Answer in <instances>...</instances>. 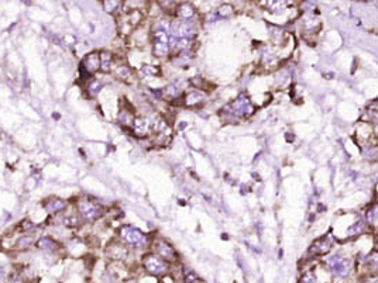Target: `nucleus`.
I'll return each instance as SVG.
<instances>
[{
  "instance_id": "obj_1",
  "label": "nucleus",
  "mask_w": 378,
  "mask_h": 283,
  "mask_svg": "<svg viewBox=\"0 0 378 283\" xmlns=\"http://www.w3.org/2000/svg\"><path fill=\"white\" fill-rule=\"evenodd\" d=\"M221 119L224 121H240L249 120L256 113V105L246 93L239 95L235 100H232L228 106L221 109Z\"/></svg>"
},
{
  "instance_id": "obj_2",
  "label": "nucleus",
  "mask_w": 378,
  "mask_h": 283,
  "mask_svg": "<svg viewBox=\"0 0 378 283\" xmlns=\"http://www.w3.org/2000/svg\"><path fill=\"white\" fill-rule=\"evenodd\" d=\"M322 263L328 269V272L333 279H347L356 269L354 261L350 256L343 254L326 255V258Z\"/></svg>"
},
{
  "instance_id": "obj_3",
  "label": "nucleus",
  "mask_w": 378,
  "mask_h": 283,
  "mask_svg": "<svg viewBox=\"0 0 378 283\" xmlns=\"http://www.w3.org/2000/svg\"><path fill=\"white\" fill-rule=\"evenodd\" d=\"M119 240L129 248V249H143V248L151 247L153 238L148 234L143 233L137 227L130 224H123L119 228Z\"/></svg>"
},
{
  "instance_id": "obj_4",
  "label": "nucleus",
  "mask_w": 378,
  "mask_h": 283,
  "mask_svg": "<svg viewBox=\"0 0 378 283\" xmlns=\"http://www.w3.org/2000/svg\"><path fill=\"white\" fill-rule=\"evenodd\" d=\"M153 54L157 58H167L171 55V34L170 30L154 27L150 37Z\"/></svg>"
},
{
  "instance_id": "obj_5",
  "label": "nucleus",
  "mask_w": 378,
  "mask_h": 283,
  "mask_svg": "<svg viewBox=\"0 0 378 283\" xmlns=\"http://www.w3.org/2000/svg\"><path fill=\"white\" fill-rule=\"evenodd\" d=\"M77 209L84 223H93L105 214V209L99 205V202L91 198H79L77 200Z\"/></svg>"
},
{
  "instance_id": "obj_6",
  "label": "nucleus",
  "mask_w": 378,
  "mask_h": 283,
  "mask_svg": "<svg viewBox=\"0 0 378 283\" xmlns=\"http://www.w3.org/2000/svg\"><path fill=\"white\" fill-rule=\"evenodd\" d=\"M141 263H143L144 270L151 276H165L170 270V263H167L163 258H160L154 252L143 255Z\"/></svg>"
},
{
  "instance_id": "obj_7",
  "label": "nucleus",
  "mask_w": 378,
  "mask_h": 283,
  "mask_svg": "<svg viewBox=\"0 0 378 283\" xmlns=\"http://www.w3.org/2000/svg\"><path fill=\"white\" fill-rule=\"evenodd\" d=\"M299 29L302 36L305 40L314 38L322 29V23L319 20V17L316 13H314V10L311 12H305L304 15L299 17Z\"/></svg>"
},
{
  "instance_id": "obj_8",
  "label": "nucleus",
  "mask_w": 378,
  "mask_h": 283,
  "mask_svg": "<svg viewBox=\"0 0 378 283\" xmlns=\"http://www.w3.org/2000/svg\"><path fill=\"white\" fill-rule=\"evenodd\" d=\"M336 238H335V234L328 233L326 235H322L319 237L318 240H315L312 242V245L309 247V251H308V254L311 255V258H323V256H326L329 255V252L333 249L336 244Z\"/></svg>"
},
{
  "instance_id": "obj_9",
  "label": "nucleus",
  "mask_w": 378,
  "mask_h": 283,
  "mask_svg": "<svg viewBox=\"0 0 378 283\" xmlns=\"http://www.w3.org/2000/svg\"><path fill=\"white\" fill-rule=\"evenodd\" d=\"M361 261L358 262L357 270H360V273L365 277H378V249H371L370 252L365 255H360Z\"/></svg>"
},
{
  "instance_id": "obj_10",
  "label": "nucleus",
  "mask_w": 378,
  "mask_h": 283,
  "mask_svg": "<svg viewBox=\"0 0 378 283\" xmlns=\"http://www.w3.org/2000/svg\"><path fill=\"white\" fill-rule=\"evenodd\" d=\"M151 247H153V252L157 254L160 258H163L167 263L171 265V263H178L179 262V255L177 249L163 238L153 241Z\"/></svg>"
},
{
  "instance_id": "obj_11",
  "label": "nucleus",
  "mask_w": 378,
  "mask_h": 283,
  "mask_svg": "<svg viewBox=\"0 0 378 283\" xmlns=\"http://www.w3.org/2000/svg\"><path fill=\"white\" fill-rule=\"evenodd\" d=\"M81 72L82 76H88L91 78L93 75H96L98 72H100V54L98 51L89 52L81 62Z\"/></svg>"
},
{
  "instance_id": "obj_12",
  "label": "nucleus",
  "mask_w": 378,
  "mask_h": 283,
  "mask_svg": "<svg viewBox=\"0 0 378 283\" xmlns=\"http://www.w3.org/2000/svg\"><path fill=\"white\" fill-rule=\"evenodd\" d=\"M206 98L207 93L198 90V89L186 90L182 96V106L188 107V109H199L205 105Z\"/></svg>"
},
{
  "instance_id": "obj_13",
  "label": "nucleus",
  "mask_w": 378,
  "mask_h": 283,
  "mask_svg": "<svg viewBox=\"0 0 378 283\" xmlns=\"http://www.w3.org/2000/svg\"><path fill=\"white\" fill-rule=\"evenodd\" d=\"M354 133H356L357 141L363 145H371L374 142V130L370 121H358L354 128Z\"/></svg>"
},
{
  "instance_id": "obj_14",
  "label": "nucleus",
  "mask_w": 378,
  "mask_h": 283,
  "mask_svg": "<svg viewBox=\"0 0 378 283\" xmlns=\"http://www.w3.org/2000/svg\"><path fill=\"white\" fill-rule=\"evenodd\" d=\"M131 133L137 138H147L151 135V120L150 116H136Z\"/></svg>"
},
{
  "instance_id": "obj_15",
  "label": "nucleus",
  "mask_w": 378,
  "mask_h": 283,
  "mask_svg": "<svg viewBox=\"0 0 378 283\" xmlns=\"http://www.w3.org/2000/svg\"><path fill=\"white\" fill-rule=\"evenodd\" d=\"M106 256H109L112 261H123L129 256L130 249L120 240L119 241H112L105 249Z\"/></svg>"
},
{
  "instance_id": "obj_16",
  "label": "nucleus",
  "mask_w": 378,
  "mask_h": 283,
  "mask_svg": "<svg viewBox=\"0 0 378 283\" xmlns=\"http://www.w3.org/2000/svg\"><path fill=\"white\" fill-rule=\"evenodd\" d=\"M258 6H263V10L271 13L274 16H284L286 12L291 10V6L292 3L289 2H284V0H279V2H274V0H270V2H258Z\"/></svg>"
},
{
  "instance_id": "obj_17",
  "label": "nucleus",
  "mask_w": 378,
  "mask_h": 283,
  "mask_svg": "<svg viewBox=\"0 0 378 283\" xmlns=\"http://www.w3.org/2000/svg\"><path fill=\"white\" fill-rule=\"evenodd\" d=\"M174 17L179 19V20H184V22H192V20H196V17H198V10L192 3L182 2V3H178Z\"/></svg>"
},
{
  "instance_id": "obj_18",
  "label": "nucleus",
  "mask_w": 378,
  "mask_h": 283,
  "mask_svg": "<svg viewBox=\"0 0 378 283\" xmlns=\"http://www.w3.org/2000/svg\"><path fill=\"white\" fill-rule=\"evenodd\" d=\"M100 72L103 73H110L116 68V59L114 54L110 51H100Z\"/></svg>"
},
{
  "instance_id": "obj_19",
  "label": "nucleus",
  "mask_w": 378,
  "mask_h": 283,
  "mask_svg": "<svg viewBox=\"0 0 378 283\" xmlns=\"http://www.w3.org/2000/svg\"><path fill=\"white\" fill-rule=\"evenodd\" d=\"M298 283H322L321 276H319V265L304 269L298 279Z\"/></svg>"
},
{
  "instance_id": "obj_20",
  "label": "nucleus",
  "mask_w": 378,
  "mask_h": 283,
  "mask_svg": "<svg viewBox=\"0 0 378 283\" xmlns=\"http://www.w3.org/2000/svg\"><path fill=\"white\" fill-rule=\"evenodd\" d=\"M44 209H45V212L50 213V214H58V213H62L66 209V202L59 198L47 199L45 203H44Z\"/></svg>"
},
{
  "instance_id": "obj_21",
  "label": "nucleus",
  "mask_w": 378,
  "mask_h": 283,
  "mask_svg": "<svg viewBox=\"0 0 378 283\" xmlns=\"http://www.w3.org/2000/svg\"><path fill=\"white\" fill-rule=\"evenodd\" d=\"M113 73L116 78L120 79L121 82H124V83H131V82H133V79H134V75H133L131 68L127 66L126 64L116 65V68L113 69Z\"/></svg>"
},
{
  "instance_id": "obj_22",
  "label": "nucleus",
  "mask_w": 378,
  "mask_h": 283,
  "mask_svg": "<svg viewBox=\"0 0 378 283\" xmlns=\"http://www.w3.org/2000/svg\"><path fill=\"white\" fill-rule=\"evenodd\" d=\"M36 245L38 249H41V251H45V252H55L58 251L61 245L58 244L57 241L54 240V238H51V237H43V238H40V240L37 241Z\"/></svg>"
},
{
  "instance_id": "obj_23",
  "label": "nucleus",
  "mask_w": 378,
  "mask_h": 283,
  "mask_svg": "<svg viewBox=\"0 0 378 283\" xmlns=\"http://www.w3.org/2000/svg\"><path fill=\"white\" fill-rule=\"evenodd\" d=\"M235 13H236L235 6L228 5V3L220 5L219 8L216 9V12H214V15H216L217 19H230L232 16H235Z\"/></svg>"
},
{
  "instance_id": "obj_24",
  "label": "nucleus",
  "mask_w": 378,
  "mask_h": 283,
  "mask_svg": "<svg viewBox=\"0 0 378 283\" xmlns=\"http://www.w3.org/2000/svg\"><path fill=\"white\" fill-rule=\"evenodd\" d=\"M102 6L106 13L116 15L123 8V2H120V0H105V2H102Z\"/></svg>"
},
{
  "instance_id": "obj_25",
  "label": "nucleus",
  "mask_w": 378,
  "mask_h": 283,
  "mask_svg": "<svg viewBox=\"0 0 378 283\" xmlns=\"http://www.w3.org/2000/svg\"><path fill=\"white\" fill-rule=\"evenodd\" d=\"M84 220L81 219V216H77V214H66L62 217V224L68 228H78V227L82 226Z\"/></svg>"
},
{
  "instance_id": "obj_26",
  "label": "nucleus",
  "mask_w": 378,
  "mask_h": 283,
  "mask_svg": "<svg viewBox=\"0 0 378 283\" xmlns=\"http://www.w3.org/2000/svg\"><path fill=\"white\" fill-rule=\"evenodd\" d=\"M140 73L144 75V76H160L161 75V69H160V66H157V65L144 64L140 68Z\"/></svg>"
},
{
  "instance_id": "obj_27",
  "label": "nucleus",
  "mask_w": 378,
  "mask_h": 283,
  "mask_svg": "<svg viewBox=\"0 0 378 283\" xmlns=\"http://www.w3.org/2000/svg\"><path fill=\"white\" fill-rule=\"evenodd\" d=\"M367 223L370 226H378V202L367 210Z\"/></svg>"
},
{
  "instance_id": "obj_28",
  "label": "nucleus",
  "mask_w": 378,
  "mask_h": 283,
  "mask_svg": "<svg viewBox=\"0 0 378 283\" xmlns=\"http://www.w3.org/2000/svg\"><path fill=\"white\" fill-rule=\"evenodd\" d=\"M33 244H34V238H33L31 235L24 234V235H22V237L17 240V242H16V247H17V249H22V251H24V249H29Z\"/></svg>"
},
{
  "instance_id": "obj_29",
  "label": "nucleus",
  "mask_w": 378,
  "mask_h": 283,
  "mask_svg": "<svg viewBox=\"0 0 378 283\" xmlns=\"http://www.w3.org/2000/svg\"><path fill=\"white\" fill-rule=\"evenodd\" d=\"M100 87H102V85H100L98 80H91L88 83V92H89L91 96H96L100 92Z\"/></svg>"
},
{
  "instance_id": "obj_30",
  "label": "nucleus",
  "mask_w": 378,
  "mask_h": 283,
  "mask_svg": "<svg viewBox=\"0 0 378 283\" xmlns=\"http://www.w3.org/2000/svg\"><path fill=\"white\" fill-rule=\"evenodd\" d=\"M2 248H3V245H2V241H0V251H2Z\"/></svg>"
},
{
  "instance_id": "obj_31",
  "label": "nucleus",
  "mask_w": 378,
  "mask_h": 283,
  "mask_svg": "<svg viewBox=\"0 0 378 283\" xmlns=\"http://www.w3.org/2000/svg\"><path fill=\"white\" fill-rule=\"evenodd\" d=\"M127 283H131V282H127Z\"/></svg>"
},
{
  "instance_id": "obj_32",
  "label": "nucleus",
  "mask_w": 378,
  "mask_h": 283,
  "mask_svg": "<svg viewBox=\"0 0 378 283\" xmlns=\"http://www.w3.org/2000/svg\"><path fill=\"white\" fill-rule=\"evenodd\" d=\"M377 202H378V200H377Z\"/></svg>"
}]
</instances>
